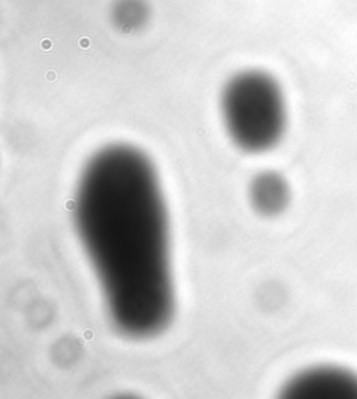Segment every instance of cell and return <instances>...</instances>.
<instances>
[{
	"instance_id": "cell-1",
	"label": "cell",
	"mask_w": 357,
	"mask_h": 399,
	"mask_svg": "<svg viewBox=\"0 0 357 399\" xmlns=\"http://www.w3.org/2000/svg\"><path fill=\"white\" fill-rule=\"evenodd\" d=\"M74 219L116 328L131 338L159 333L175 296L168 215L151 159L127 144L96 151L80 176Z\"/></svg>"
},
{
	"instance_id": "cell-2",
	"label": "cell",
	"mask_w": 357,
	"mask_h": 399,
	"mask_svg": "<svg viewBox=\"0 0 357 399\" xmlns=\"http://www.w3.org/2000/svg\"><path fill=\"white\" fill-rule=\"evenodd\" d=\"M221 113L226 133L250 154L269 151L286 130V102L278 81L261 70H244L225 84Z\"/></svg>"
},
{
	"instance_id": "cell-3",
	"label": "cell",
	"mask_w": 357,
	"mask_h": 399,
	"mask_svg": "<svg viewBox=\"0 0 357 399\" xmlns=\"http://www.w3.org/2000/svg\"><path fill=\"white\" fill-rule=\"evenodd\" d=\"M288 398H356L357 377L335 367H314L301 371L286 384Z\"/></svg>"
},
{
	"instance_id": "cell-4",
	"label": "cell",
	"mask_w": 357,
	"mask_h": 399,
	"mask_svg": "<svg viewBox=\"0 0 357 399\" xmlns=\"http://www.w3.org/2000/svg\"><path fill=\"white\" fill-rule=\"evenodd\" d=\"M289 186L278 172L265 170L258 173L250 184L253 207L262 215H276L289 202Z\"/></svg>"
},
{
	"instance_id": "cell-5",
	"label": "cell",
	"mask_w": 357,
	"mask_h": 399,
	"mask_svg": "<svg viewBox=\"0 0 357 399\" xmlns=\"http://www.w3.org/2000/svg\"><path fill=\"white\" fill-rule=\"evenodd\" d=\"M151 7L147 0H115L110 7V20L117 31L133 34L148 24Z\"/></svg>"
}]
</instances>
